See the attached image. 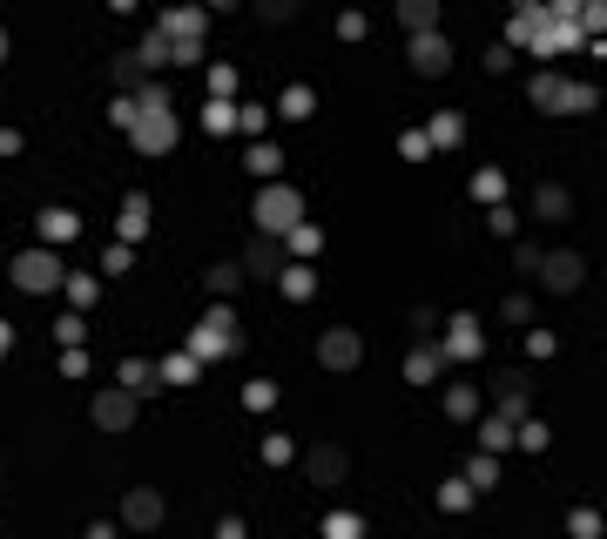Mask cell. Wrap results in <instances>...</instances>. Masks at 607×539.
<instances>
[{
    "instance_id": "16",
    "label": "cell",
    "mask_w": 607,
    "mask_h": 539,
    "mask_svg": "<svg viewBox=\"0 0 607 539\" xmlns=\"http://www.w3.org/2000/svg\"><path fill=\"white\" fill-rule=\"evenodd\" d=\"M533 210H540L547 223H560L567 210H574V196H567V189H553V182H547V189H540V196H533Z\"/></svg>"
},
{
    "instance_id": "26",
    "label": "cell",
    "mask_w": 607,
    "mask_h": 539,
    "mask_svg": "<svg viewBox=\"0 0 607 539\" xmlns=\"http://www.w3.org/2000/svg\"><path fill=\"white\" fill-rule=\"evenodd\" d=\"M121 385H129V391H149V385H155V371H149L142 358H129V364H121Z\"/></svg>"
},
{
    "instance_id": "23",
    "label": "cell",
    "mask_w": 607,
    "mask_h": 539,
    "mask_svg": "<svg viewBox=\"0 0 607 539\" xmlns=\"http://www.w3.org/2000/svg\"><path fill=\"white\" fill-rule=\"evenodd\" d=\"M277 169H284V155H277L270 142H256L250 149V176H277Z\"/></svg>"
},
{
    "instance_id": "35",
    "label": "cell",
    "mask_w": 607,
    "mask_h": 539,
    "mask_svg": "<svg viewBox=\"0 0 607 539\" xmlns=\"http://www.w3.org/2000/svg\"><path fill=\"white\" fill-rule=\"evenodd\" d=\"M61 284H68V297H75V304H95V276H61Z\"/></svg>"
},
{
    "instance_id": "2",
    "label": "cell",
    "mask_w": 607,
    "mask_h": 539,
    "mask_svg": "<svg viewBox=\"0 0 607 539\" xmlns=\"http://www.w3.org/2000/svg\"><path fill=\"white\" fill-rule=\"evenodd\" d=\"M176 101H162V109H142V101H135V121H129V142L142 149V155H169L176 149Z\"/></svg>"
},
{
    "instance_id": "8",
    "label": "cell",
    "mask_w": 607,
    "mask_h": 539,
    "mask_svg": "<svg viewBox=\"0 0 607 539\" xmlns=\"http://www.w3.org/2000/svg\"><path fill=\"white\" fill-rule=\"evenodd\" d=\"M318 358L331 364V371H351V364H364V337H358V330H324Z\"/></svg>"
},
{
    "instance_id": "22",
    "label": "cell",
    "mask_w": 607,
    "mask_h": 539,
    "mask_svg": "<svg viewBox=\"0 0 607 539\" xmlns=\"http://www.w3.org/2000/svg\"><path fill=\"white\" fill-rule=\"evenodd\" d=\"M41 230H47V243H68V236H75V210H47Z\"/></svg>"
},
{
    "instance_id": "7",
    "label": "cell",
    "mask_w": 607,
    "mask_h": 539,
    "mask_svg": "<svg viewBox=\"0 0 607 539\" xmlns=\"http://www.w3.org/2000/svg\"><path fill=\"white\" fill-rule=\"evenodd\" d=\"M412 67H419V75H445V67H453V47H445V34H432V27L412 34Z\"/></svg>"
},
{
    "instance_id": "19",
    "label": "cell",
    "mask_w": 607,
    "mask_h": 539,
    "mask_svg": "<svg viewBox=\"0 0 607 539\" xmlns=\"http://www.w3.org/2000/svg\"><path fill=\"white\" fill-rule=\"evenodd\" d=\"M445 411H453V419H479V391L473 385H453V391H445Z\"/></svg>"
},
{
    "instance_id": "20",
    "label": "cell",
    "mask_w": 607,
    "mask_h": 539,
    "mask_svg": "<svg viewBox=\"0 0 607 539\" xmlns=\"http://www.w3.org/2000/svg\"><path fill=\"white\" fill-rule=\"evenodd\" d=\"M479 445H486V451H507V445H513V419H486V425H479Z\"/></svg>"
},
{
    "instance_id": "32",
    "label": "cell",
    "mask_w": 607,
    "mask_h": 539,
    "mask_svg": "<svg viewBox=\"0 0 607 539\" xmlns=\"http://www.w3.org/2000/svg\"><path fill=\"white\" fill-rule=\"evenodd\" d=\"M135 61H142V67H162V61H169V41H162V34H149V41H142V55H135Z\"/></svg>"
},
{
    "instance_id": "37",
    "label": "cell",
    "mask_w": 607,
    "mask_h": 539,
    "mask_svg": "<svg viewBox=\"0 0 607 539\" xmlns=\"http://www.w3.org/2000/svg\"><path fill=\"white\" fill-rule=\"evenodd\" d=\"M243 405L264 411V405H277V391H270V385H243Z\"/></svg>"
},
{
    "instance_id": "18",
    "label": "cell",
    "mask_w": 607,
    "mask_h": 539,
    "mask_svg": "<svg viewBox=\"0 0 607 539\" xmlns=\"http://www.w3.org/2000/svg\"><path fill=\"white\" fill-rule=\"evenodd\" d=\"M142 230H149V202H142V196H129V202H121V236L135 243Z\"/></svg>"
},
{
    "instance_id": "13",
    "label": "cell",
    "mask_w": 607,
    "mask_h": 539,
    "mask_svg": "<svg viewBox=\"0 0 607 539\" xmlns=\"http://www.w3.org/2000/svg\"><path fill=\"white\" fill-rule=\"evenodd\" d=\"M243 270H256V276H277V270H284V250H277V243H250Z\"/></svg>"
},
{
    "instance_id": "31",
    "label": "cell",
    "mask_w": 607,
    "mask_h": 539,
    "mask_svg": "<svg viewBox=\"0 0 607 539\" xmlns=\"http://www.w3.org/2000/svg\"><path fill=\"white\" fill-rule=\"evenodd\" d=\"M493 479H499L493 459H473V465H466V485H473V492H479V485H493Z\"/></svg>"
},
{
    "instance_id": "3",
    "label": "cell",
    "mask_w": 607,
    "mask_h": 539,
    "mask_svg": "<svg viewBox=\"0 0 607 539\" xmlns=\"http://www.w3.org/2000/svg\"><path fill=\"white\" fill-rule=\"evenodd\" d=\"M250 216H256V230H264V236H284L290 223L304 216V196H298L290 182H270L264 196H256V210H250Z\"/></svg>"
},
{
    "instance_id": "33",
    "label": "cell",
    "mask_w": 607,
    "mask_h": 539,
    "mask_svg": "<svg viewBox=\"0 0 607 539\" xmlns=\"http://www.w3.org/2000/svg\"><path fill=\"white\" fill-rule=\"evenodd\" d=\"M310 109H318V101H310V88H290V95H284V115H290V121H304Z\"/></svg>"
},
{
    "instance_id": "28",
    "label": "cell",
    "mask_w": 607,
    "mask_h": 539,
    "mask_svg": "<svg viewBox=\"0 0 607 539\" xmlns=\"http://www.w3.org/2000/svg\"><path fill=\"white\" fill-rule=\"evenodd\" d=\"M459 135H466V129H459V115H439V121H432V135H425V142H445V149H453Z\"/></svg>"
},
{
    "instance_id": "4",
    "label": "cell",
    "mask_w": 607,
    "mask_h": 539,
    "mask_svg": "<svg viewBox=\"0 0 607 539\" xmlns=\"http://www.w3.org/2000/svg\"><path fill=\"white\" fill-rule=\"evenodd\" d=\"M61 256L55 250H21L14 256V290H27V297H47V290H61Z\"/></svg>"
},
{
    "instance_id": "27",
    "label": "cell",
    "mask_w": 607,
    "mask_h": 539,
    "mask_svg": "<svg viewBox=\"0 0 607 539\" xmlns=\"http://www.w3.org/2000/svg\"><path fill=\"white\" fill-rule=\"evenodd\" d=\"M162 378H169V385H196V358H189V351H183V358H169V364H162Z\"/></svg>"
},
{
    "instance_id": "25",
    "label": "cell",
    "mask_w": 607,
    "mask_h": 539,
    "mask_svg": "<svg viewBox=\"0 0 607 539\" xmlns=\"http://www.w3.org/2000/svg\"><path fill=\"white\" fill-rule=\"evenodd\" d=\"M499 405H507V419L519 425V411H527V385H519V378H507V385H499Z\"/></svg>"
},
{
    "instance_id": "36",
    "label": "cell",
    "mask_w": 607,
    "mask_h": 539,
    "mask_svg": "<svg viewBox=\"0 0 607 539\" xmlns=\"http://www.w3.org/2000/svg\"><path fill=\"white\" fill-rule=\"evenodd\" d=\"M473 189H479V196H486V202H499V189H507V176H499V169H486V176H479Z\"/></svg>"
},
{
    "instance_id": "42",
    "label": "cell",
    "mask_w": 607,
    "mask_h": 539,
    "mask_svg": "<svg viewBox=\"0 0 607 539\" xmlns=\"http://www.w3.org/2000/svg\"><path fill=\"white\" fill-rule=\"evenodd\" d=\"M210 7H236V0H210Z\"/></svg>"
},
{
    "instance_id": "41",
    "label": "cell",
    "mask_w": 607,
    "mask_h": 539,
    "mask_svg": "<svg viewBox=\"0 0 607 539\" xmlns=\"http://www.w3.org/2000/svg\"><path fill=\"white\" fill-rule=\"evenodd\" d=\"M0 61H7V27H0Z\"/></svg>"
},
{
    "instance_id": "15",
    "label": "cell",
    "mask_w": 607,
    "mask_h": 539,
    "mask_svg": "<svg viewBox=\"0 0 607 539\" xmlns=\"http://www.w3.org/2000/svg\"><path fill=\"white\" fill-rule=\"evenodd\" d=\"M398 21H405L412 34L432 27V21H439V0H398Z\"/></svg>"
},
{
    "instance_id": "38",
    "label": "cell",
    "mask_w": 607,
    "mask_h": 539,
    "mask_svg": "<svg viewBox=\"0 0 607 539\" xmlns=\"http://www.w3.org/2000/svg\"><path fill=\"white\" fill-rule=\"evenodd\" d=\"M210 290H236V264H216L210 270Z\"/></svg>"
},
{
    "instance_id": "29",
    "label": "cell",
    "mask_w": 607,
    "mask_h": 539,
    "mask_svg": "<svg viewBox=\"0 0 607 539\" xmlns=\"http://www.w3.org/2000/svg\"><path fill=\"white\" fill-rule=\"evenodd\" d=\"M439 506H445V513H466V506H473V485H466V479H459V485H445Z\"/></svg>"
},
{
    "instance_id": "10",
    "label": "cell",
    "mask_w": 607,
    "mask_h": 539,
    "mask_svg": "<svg viewBox=\"0 0 607 539\" xmlns=\"http://www.w3.org/2000/svg\"><path fill=\"white\" fill-rule=\"evenodd\" d=\"M533 270H540L547 290H581V256H574V250H553V256H540Z\"/></svg>"
},
{
    "instance_id": "1",
    "label": "cell",
    "mask_w": 607,
    "mask_h": 539,
    "mask_svg": "<svg viewBox=\"0 0 607 539\" xmlns=\"http://www.w3.org/2000/svg\"><path fill=\"white\" fill-rule=\"evenodd\" d=\"M513 41H527L533 55H567V47L581 41V27L560 21L553 7H547V14H540V7H519V14H513Z\"/></svg>"
},
{
    "instance_id": "11",
    "label": "cell",
    "mask_w": 607,
    "mask_h": 539,
    "mask_svg": "<svg viewBox=\"0 0 607 539\" xmlns=\"http://www.w3.org/2000/svg\"><path fill=\"white\" fill-rule=\"evenodd\" d=\"M479 324L473 317H453V337H445V358H479Z\"/></svg>"
},
{
    "instance_id": "17",
    "label": "cell",
    "mask_w": 607,
    "mask_h": 539,
    "mask_svg": "<svg viewBox=\"0 0 607 539\" xmlns=\"http://www.w3.org/2000/svg\"><path fill=\"white\" fill-rule=\"evenodd\" d=\"M277 276H284V297H290V304H304L310 290H318V276H310V270H298V264H284Z\"/></svg>"
},
{
    "instance_id": "21",
    "label": "cell",
    "mask_w": 607,
    "mask_h": 539,
    "mask_svg": "<svg viewBox=\"0 0 607 539\" xmlns=\"http://www.w3.org/2000/svg\"><path fill=\"white\" fill-rule=\"evenodd\" d=\"M284 236H290V250H298V256H318V250H324V236L310 230V223H290Z\"/></svg>"
},
{
    "instance_id": "5",
    "label": "cell",
    "mask_w": 607,
    "mask_h": 539,
    "mask_svg": "<svg viewBox=\"0 0 607 539\" xmlns=\"http://www.w3.org/2000/svg\"><path fill=\"white\" fill-rule=\"evenodd\" d=\"M236 344H243V330H236L230 310H210V317L189 330V358H196V364H203V358H230Z\"/></svg>"
},
{
    "instance_id": "9",
    "label": "cell",
    "mask_w": 607,
    "mask_h": 539,
    "mask_svg": "<svg viewBox=\"0 0 607 539\" xmlns=\"http://www.w3.org/2000/svg\"><path fill=\"white\" fill-rule=\"evenodd\" d=\"M95 425H101V431H129V425H135V391H129V385H121V391H101V398H95Z\"/></svg>"
},
{
    "instance_id": "40",
    "label": "cell",
    "mask_w": 607,
    "mask_h": 539,
    "mask_svg": "<svg viewBox=\"0 0 607 539\" xmlns=\"http://www.w3.org/2000/svg\"><path fill=\"white\" fill-rule=\"evenodd\" d=\"M7 351H14V324L0 317V358H7Z\"/></svg>"
},
{
    "instance_id": "14",
    "label": "cell",
    "mask_w": 607,
    "mask_h": 539,
    "mask_svg": "<svg viewBox=\"0 0 607 539\" xmlns=\"http://www.w3.org/2000/svg\"><path fill=\"white\" fill-rule=\"evenodd\" d=\"M310 479H318V485H338V479H344V451H331V445L310 451Z\"/></svg>"
},
{
    "instance_id": "6",
    "label": "cell",
    "mask_w": 607,
    "mask_h": 539,
    "mask_svg": "<svg viewBox=\"0 0 607 539\" xmlns=\"http://www.w3.org/2000/svg\"><path fill=\"white\" fill-rule=\"evenodd\" d=\"M533 101L553 115H587L594 109V88H581V81H567V75H533Z\"/></svg>"
},
{
    "instance_id": "34",
    "label": "cell",
    "mask_w": 607,
    "mask_h": 539,
    "mask_svg": "<svg viewBox=\"0 0 607 539\" xmlns=\"http://www.w3.org/2000/svg\"><path fill=\"white\" fill-rule=\"evenodd\" d=\"M358 526H364V519H358V513H331V526H324V533H331V539H351Z\"/></svg>"
},
{
    "instance_id": "39",
    "label": "cell",
    "mask_w": 607,
    "mask_h": 539,
    "mask_svg": "<svg viewBox=\"0 0 607 539\" xmlns=\"http://www.w3.org/2000/svg\"><path fill=\"white\" fill-rule=\"evenodd\" d=\"M298 14V0H264V21H290Z\"/></svg>"
},
{
    "instance_id": "24",
    "label": "cell",
    "mask_w": 607,
    "mask_h": 539,
    "mask_svg": "<svg viewBox=\"0 0 607 539\" xmlns=\"http://www.w3.org/2000/svg\"><path fill=\"white\" fill-rule=\"evenodd\" d=\"M432 371H439V358H432V351H412V358H405V378H412V385H432Z\"/></svg>"
},
{
    "instance_id": "12",
    "label": "cell",
    "mask_w": 607,
    "mask_h": 539,
    "mask_svg": "<svg viewBox=\"0 0 607 539\" xmlns=\"http://www.w3.org/2000/svg\"><path fill=\"white\" fill-rule=\"evenodd\" d=\"M121 519H129V526H155V519H162V499H155V492H129Z\"/></svg>"
},
{
    "instance_id": "30",
    "label": "cell",
    "mask_w": 607,
    "mask_h": 539,
    "mask_svg": "<svg viewBox=\"0 0 607 539\" xmlns=\"http://www.w3.org/2000/svg\"><path fill=\"white\" fill-rule=\"evenodd\" d=\"M203 121L223 135V129H236V109H230V101H210V109H203Z\"/></svg>"
}]
</instances>
